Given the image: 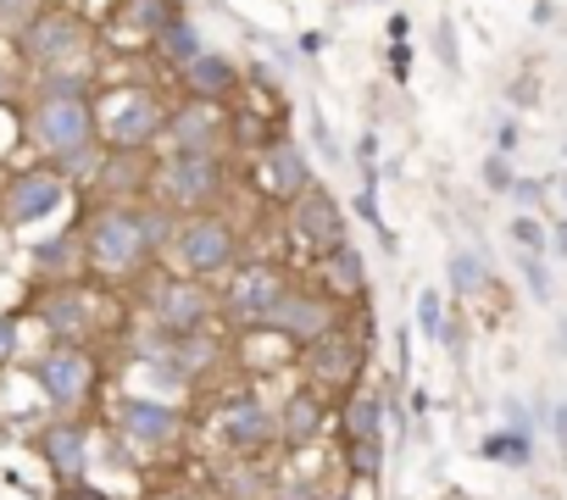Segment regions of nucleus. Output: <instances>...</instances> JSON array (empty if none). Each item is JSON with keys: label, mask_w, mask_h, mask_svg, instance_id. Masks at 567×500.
Here are the masks:
<instances>
[{"label": "nucleus", "mask_w": 567, "mask_h": 500, "mask_svg": "<svg viewBox=\"0 0 567 500\" xmlns=\"http://www.w3.org/2000/svg\"><path fill=\"white\" fill-rule=\"evenodd\" d=\"M384 439H346V450H340V467H346V478H373L379 483V472H384Z\"/></svg>", "instance_id": "obj_30"}, {"label": "nucleus", "mask_w": 567, "mask_h": 500, "mask_svg": "<svg viewBox=\"0 0 567 500\" xmlns=\"http://www.w3.org/2000/svg\"><path fill=\"white\" fill-rule=\"evenodd\" d=\"M234 189H239L234 156H156V173H151V200L173 206L178 217L228 211Z\"/></svg>", "instance_id": "obj_6"}, {"label": "nucleus", "mask_w": 567, "mask_h": 500, "mask_svg": "<svg viewBox=\"0 0 567 500\" xmlns=\"http://www.w3.org/2000/svg\"><path fill=\"white\" fill-rule=\"evenodd\" d=\"M495 150H501V156H512V150H517V123H512V117L495 128Z\"/></svg>", "instance_id": "obj_44"}, {"label": "nucleus", "mask_w": 567, "mask_h": 500, "mask_svg": "<svg viewBox=\"0 0 567 500\" xmlns=\"http://www.w3.org/2000/svg\"><path fill=\"white\" fill-rule=\"evenodd\" d=\"M140 228H145V239H151V250H156V262H162L167 244H173V233H178V211L145 195V200H140Z\"/></svg>", "instance_id": "obj_29"}, {"label": "nucleus", "mask_w": 567, "mask_h": 500, "mask_svg": "<svg viewBox=\"0 0 567 500\" xmlns=\"http://www.w3.org/2000/svg\"><path fill=\"white\" fill-rule=\"evenodd\" d=\"M173 84H178V95H184V101L234 106V101H239V90H245V67H239L234 56H223V51H200L184 73H173Z\"/></svg>", "instance_id": "obj_22"}, {"label": "nucleus", "mask_w": 567, "mask_h": 500, "mask_svg": "<svg viewBox=\"0 0 567 500\" xmlns=\"http://www.w3.org/2000/svg\"><path fill=\"white\" fill-rule=\"evenodd\" d=\"M417 329L429 340H440V329H445V295L440 290H417Z\"/></svg>", "instance_id": "obj_32"}, {"label": "nucleus", "mask_w": 567, "mask_h": 500, "mask_svg": "<svg viewBox=\"0 0 567 500\" xmlns=\"http://www.w3.org/2000/svg\"><path fill=\"white\" fill-rule=\"evenodd\" d=\"M29 378H34L40 400H45L56 417H79V412H90V400L101 395L106 362L95 356V345H56V340H45V351L34 356Z\"/></svg>", "instance_id": "obj_9"}, {"label": "nucleus", "mask_w": 567, "mask_h": 500, "mask_svg": "<svg viewBox=\"0 0 567 500\" xmlns=\"http://www.w3.org/2000/svg\"><path fill=\"white\" fill-rule=\"evenodd\" d=\"M545 195L556 200V211L567 217V173H556V178H545Z\"/></svg>", "instance_id": "obj_45"}, {"label": "nucleus", "mask_w": 567, "mask_h": 500, "mask_svg": "<svg viewBox=\"0 0 567 500\" xmlns=\"http://www.w3.org/2000/svg\"><path fill=\"white\" fill-rule=\"evenodd\" d=\"M550 250H556V257H561V262H567V217H561V222H556V228H550Z\"/></svg>", "instance_id": "obj_48"}, {"label": "nucleus", "mask_w": 567, "mask_h": 500, "mask_svg": "<svg viewBox=\"0 0 567 500\" xmlns=\"http://www.w3.org/2000/svg\"><path fill=\"white\" fill-rule=\"evenodd\" d=\"M200 423H206L212 445L228 450V456H267V450H278V406L261 389H250V384L212 395Z\"/></svg>", "instance_id": "obj_10"}, {"label": "nucleus", "mask_w": 567, "mask_h": 500, "mask_svg": "<svg viewBox=\"0 0 567 500\" xmlns=\"http://www.w3.org/2000/svg\"><path fill=\"white\" fill-rule=\"evenodd\" d=\"M384 34H390V45H406V34H412V18H406V12H395V18L384 23Z\"/></svg>", "instance_id": "obj_43"}, {"label": "nucleus", "mask_w": 567, "mask_h": 500, "mask_svg": "<svg viewBox=\"0 0 567 500\" xmlns=\"http://www.w3.org/2000/svg\"><path fill=\"white\" fill-rule=\"evenodd\" d=\"M528 95H539V79H517L512 84V101H528Z\"/></svg>", "instance_id": "obj_49"}, {"label": "nucleus", "mask_w": 567, "mask_h": 500, "mask_svg": "<svg viewBox=\"0 0 567 500\" xmlns=\"http://www.w3.org/2000/svg\"><path fill=\"white\" fill-rule=\"evenodd\" d=\"M284 233H290V244L301 250L307 262L329 257L334 244L351 239V222H346V206L329 184H312L307 195H296L290 206H284Z\"/></svg>", "instance_id": "obj_16"}, {"label": "nucleus", "mask_w": 567, "mask_h": 500, "mask_svg": "<svg viewBox=\"0 0 567 500\" xmlns=\"http://www.w3.org/2000/svg\"><path fill=\"white\" fill-rule=\"evenodd\" d=\"M434 45H440V62L456 73L462 62H456V29H451V18H440V34H434Z\"/></svg>", "instance_id": "obj_41"}, {"label": "nucleus", "mask_w": 567, "mask_h": 500, "mask_svg": "<svg viewBox=\"0 0 567 500\" xmlns=\"http://www.w3.org/2000/svg\"><path fill=\"white\" fill-rule=\"evenodd\" d=\"M290 268L278 262H239L223 284H217V306H223V334H256L267 329L272 306L284 301V290H290Z\"/></svg>", "instance_id": "obj_11"}, {"label": "nucleus", "mask_w": 567, "mask_h": 500, "mask_svg": "<svg viewBox=\"0 0 567 500\" xmlns=\"http://www.w3.org/2000/svg\"><path fill=\"white\" fill-rule=\"evenodd\" d=\"M550 434H556V445L567 450V400H561V406L550 412Z\"/></svg>", "instance_id": "obj_47"}, {"label": "nucleus", "mask_w": 567, "mask_h": 500, "mask_svg": "<svg viewBox=\"0 0 567 500\" xmlns=\"http://www.w3.org/2000/svg\"><path fill=\"white\" fill-rule=\"evenodd\" d=\"M200 51H206V45H200V29H195L184 12H178L173 23H162V34L151 40V56H156L167 73H184V67H189Z\"/></svg>", "instance_id": "obj_26"}, {"label": "nucleus", "mask_w": 567, "mask_h": 500, "mask_svg": "<svg viewBox=\"0 0 567 500\" xmlns=\"http://www.w3.org/2000/svg\"><path fill=\"white\" fill-rule=\"evenodd\" d=\"M329 417H334V400L318 395L312 384H296L278 400V450H312L329 434Z\"/></svg>", "instance_id": "obj_20"}, {"label": "nucleus", "mask_w": 567, "mask_h": 500, "mask_svg": "<svg viewBox=\"0 0 567 500\" xmlns=\"http://www.w3.org/2000/svg\"><path fill=\"white\" fill-rule=\"evenodd\" d=\"M12 51H18V67H29V73L95 67V29L79 7H40L12 34Z\"/></svg>", "instance_id": "obj_5"}, {"label": "nucleus", "mask_w": 567, "mask_h": 500, "mask_svg": "<svg viewBox=\"0 0 567 500\" xmlns=\"http://www.w3.org/2000/svg\"><path fill=\"white\" fill-rule=\"evenodd\" d=\"M478 456H484V461H501V467H528V461H534V439H523V434H512V428H495V434L478 439Z\"/></svg>", "instance_id": "obj_28"}, {"label": "nucleus", "mask_w": 567, "mask_h": 500, "mask_svg": "<svg viewBox=\"0 0 567 500\" xmlns=\"http://www.w3.org/2000/svg\"><path fill=\"white\" fill-rule=\"evenodd\" d=\"M312 139H318V156H323V162H346V150L334 145V134H329V123H323L318 106H312Z\"/></svg>", "instance_id": "obj_38"}, {"label": "nucleus", "mask_w": 567, "mask_h": 500, "mask_svg": "<svg viewBox=\"0 0 567 500\" xmlns=\"http://www.w3.org/2000/svg\"><path fill=\"white\" fill-rule=\"evenodd\" d=\"M68 200H73V184L51 162H29V167L0 178V217H7L12 233L51 222L56 211H68Z\"/></svg>", "instance_id": "obj_14"}, {"label": "nucleus", "mask_w": 567, "mask_h": 500, "mask_svg": "<svg viewBox=\"0 0 567 500\" xmlns=\"http://www.w3.org/2000/svg\"><path fill=\"white\" fill-rule=\"evenodd\" d=\"M23 145L40 162H62L95 139V95H29L23 101Z\"/></svg>", "instance_id": "obj_8"}, {"label": "nucleus", "mask_w": 567, "mask_h": 500, "mask_svg": "<svg viewBox=\"0 0 567 500\" xmlns=\"http://www.w3.org/2000/svg\"><path fill=\"white\" fill-rule=\"evenodd\" d=\"M151 173H156V150H106L95 178H90V195L95 200H117V206H134L151 195Z\"/></svg>", "instance_id": "obj_21"}, {"label": "nucleus", "mask_w": 567, "mask_h": 500, "mask_svg": "<svg viewBox=\"0 0 567 500\" xmlns=\"http://www.w3.org/2000/svg\"><path fill=\"white\" fill-rule=\"evenodd\" d=\"M384 428H390L384 423V389L362 384L340 400V434L346 439H384Z\"/></svg>", "instance_id": "obj_25"}, {"label": "nucleus", "mask_w": 567, "mask_h": 500, "mask_svg": "<svg viewBox=\"0 0 567 500\" xmlns=\"http://www.w3.org/2000/svg\"><path fill=\"white\" fill-rule=\"evenodd\" d=\"M512 206L517 211H534V206H545V178H512Z\"/></svg>", "instance_id": "obj_36"}, {"label": "nucleus", "mask_w": 567, "mask_h": 500, "mask_svg": "<svg viewBox=\"0 0 567 500\" xmlns=\"http://www.w3.org/2000/svg\"><path fill=\"white\" fill-rule=\"evenodd\" d=\"M245 184L256 189V200H261V206L284 211L296 195H307V189L318 184V173H312V156H307L290 134H272V139H267V145L250 156Z\"/></svg>", "instance_id": "obj_15"}, {"label": "nucleus", "mask_w": 567, "mask_h": 500, "mask_svg": "<svg viewBox=\"0 0 567 500\" xmlns=\"http://www.w3.org/2000/svg\"><path fill=\"white\" fill-rule=\"evenodd\" d=\"M561 156H567V145H561Z\"/></svg>", "instance_id": "obj_53"}, {"label": "nucleus", "mask_w": 567, "mask_h": 500, "mask_svg": "<svg viewBox=\"0 0 567 500\" xmlns=\"http://www.w3.org/2000/svg\"><path fill=\"white\" fill-rule=\"evenodd\" d=\"M7 250H12V228H7V217H0V262H7Z\"/></svg>", "instance_id": "obj_50"}, {"label": "nucleus", "mask_w": 567, "mask_h": 500, "mask_svg": "<svg viewBox=\"0 0 567 500\" xmlns=\"http://www.w3.org/2000/svg\"><path fill=\"white\" fill-rule=\"evenodd\" d=\"M34 450H40V461H45L62 483H73V478H84L90 461H95V428H90L84 417H51V423L34 434Z\"/></svg>", "instance_id": "obj_19"}, {"label": "nucleus", "mask_w": 567, "mask_h": 500, "mask_svg": "<svg viewBox=\"0 0 567 500\" xmlns=\"http://www.w3.org/2000/svg\"><path fill=\"white\" fill-rule=\"evenodd\" d=\"M140 312L151 329L167 334H223V306H217V284L189 279V273H151L140 284Z\"/></svg>", "instance_id": "obj_7"}, {"label": "nucleus", "mask_w": 567, "mask_h": 500, "mask_svg": "<svg viewBox=\"0 0 567 500\" xmlns=\"http://www.w3.org/2000/svg\"><path fill=\"white\" fill-rule=\"evenodd\" d=\"M29 317L56 345H95L112 329H123V301H117V290L90 284V279H79V284H45L29 301Z\"/></svg>", "instance_id": "obj_2"}, {"label": "nucleus", "mask_w": 567, "mask_h": 500, "mask_svg": "<svg viewBox=\"0 0 567 500\" xmlns=\"http://www.w3.org/2000/svg\"><path fill=\"white\" fill-rule=\"evenodd\" d=\"M267 500H329V489L312 483V478H272Z\"/></svg>", "instance_id": "obj_33"}, {"label": "nucleus", "mask_w": 567, "mask_h": 500, "mask_svg": "<svg viewBox=\"0 0 567 500\" xmlns=\"http://www.w3.org/2000/svg\"><path fill=\"white\" fill-rule=\"evenodd\" d=\"M368 356H373V345H368L351 323H340L334 334H323L318 345H307V351L296 356V373H301V384H312L318 395L346 400L351 389H362Z\"/></svg>", "instance_id": "obj_13"}, {"label": "nucleus", "mask_w": 567, "mask_h": 500, "mask_svg": "<svg viewBox=\"0 0 567 500\" xmlns=\"http://www.w3.org/2000/svg\"><path fill=\"white\" fill-rule=\"evenodd\" d=\"M390 79H395V84L412 79V45H390Z\"/></svg>", "instance_id": "obj_42"}, {"label": "nucleus", "mask_w": 567, "mask_h": 500, "mask_svg": "<svg viewBox=\"0 0 567 500\" xmlns=\"http://www.w3.org/2000/svg\"><path fill=\"white\" fill-rule=\"evenodd\" d=\"M173 273H189V279H206V284H223L239 262H245V222L228 217V211H195V217H178V233L167 244Z\"/></svg>", "instance_id": "obj_4"}, {"label": "nucleus", "mask_w": 567, "mask_h": 500, "mask_svg": "<svg viewBox=\"0 0 567 500\" xmlns=\"http://www.w3.org/2000/svg\"><path fill=\"white\" fill-rule=\"evenodd\" d=\"M501 412H506V428H512V434H523V439H534V434H539V417H528V406H523V400H506Z\"/></svg>", "instance_id": "obj_39"}, {"label": "nucleus", "mask_w": 567, "mask_h": 500, "mask_svg": "<svg viewBox=\"0 0 567 500\" xmlns=\"http://www.w3.org/2000/svg\"><path fill=\"white\" fill-rule=\"evenodd\" d=\"M340 323H346V306H334L318 284H301V279H296L290 290H284V301L272 306L267 334L301 356L307 345H318V340H323V334H334Z\"/></svg>", "instance_id": "obj_17"}, {"label": "nucleus", "mask_w": 567, "mask_h": 500, "mask_svg": "<svg viewBox=\"0 0 567 500\" xmlns=\"http://www.w3.org/2000/svg\"><path fill=\"white\" fill-rule=\"evenodd\" d=\"M29 262H34L40 284H79V279H90L79 222L62 228V233H51V239H34V244H29Z\"/></svg>", "instance_id": "obj_24"}, {"label": "nucleus", "mask_w": 567, "mask_h": 500, "mask_svg": "<svg viewBox=\"0 0 567 500\" xmlns=\"http://www.w3.org/2000/svg\"><path fill=\"white\" fill-rule=\"evenodd\" d=\"M18 351H23V323L0 312V367H12V362H18Z\"/></svg>", "instance_id": "obj_37"}, {"label": "nucleus", "mask_w": 567, "mask_h": 500, "mask_svg": "<svg viewBox=\"0 0 567 500\" xmlns=\"http://www.w3.org/2000/svg\"><path fill=\"white\" fill-rule=\"evenodd\" d=\"M517 273H523V284H528L534 301H550V268H545V257H523V250H517Z\"/></svg>", "instance_id": "obj_34"}, {"label": "nucleus", "mask_w": 567, "mask_h": 500, "mask_svg": "<svg viewBox=\"0 0 567 500\" xmlns=\"http://www.w3.org/2000/svg\"><path fill=\"white\" fill-rule=\"evenodd\" d=\"M307 284H318L334 306H346V312H351V306H362V301H368V257L346 239V244H334V250H329V257H318V262H312V279H307Z\"/></svg>", "instance_id": "obj_23"}, {"label": "nucleus", "mask_w": 567, "mask_h": 500, "mask_svg": "<svg viewBox=\"0 0 567 500\" xmlns=\"http://www.w3.org/2000/svg\"><path fill=\"white\" fill-rule=\"evenodd\" d=\"M106 428H112L117 439H128L134 456H140V450L162 456V450H178V445L189 439V412H184L178 400H167V395L134 389V395H117V400H112V423H106Z\"/></svg>", "instance_id": "obj_12"}, {"label": "nucleus", "mask_w": 567, "mask_h": 500, "mask_svg": "<svg viewBox=\"0 0 567 500\" xmlns=\"http://www.w3.org/2000/svg\"><path fill=\"white\" fill-rule=\"evenodd\" d=\"M7 45H12V40H7ZM7 45H0V106H7V101H18V67H12Z\"/></svg>", "instance_id": "obj_40"}, {"label": "nucleus", "mask_w": 567, "mask_h": 500, "mask_svg": "<svg viewBox=\"0 0 567 500\" xmlns=\"http://www.w3.org/2000/svg\"><path fill=\"white\" fill-rule=\"evenodd\" d=\"M445 279H451V295H462V301H473V295H484V290L495 284V279H489V262L478 257V250H451Z\"/></svg>", "instance_id": "obj_27"}, {"label": "nucleus", "mask_w": 567, "mask_h": 500, "mask_svg": "<svg viewBox=\"0 0 567 500\" xmlns=\"http://www.w3.org/2000/svg\"><path fill=\"white\" fill-rule=\"evenodd\" d=\"M296 51H301V56H323V34H318V29H307V34L296 40Z\"/></svg>", "instance_id": "obj_46"}, {"label": "nucleus", "mask_w": 567, "mask_h": 500, "mask_svg": "<svg viewBox=\"0 0 567 500\" xmlns=\"http://www.w3.org/2000/svg\"><path fill=\"white\" fill-rule=\"evenodd\" d=\"M512 244L523 250V257H545L550 233H545V222H539L534 211H517V217H512Z\"/></svg>", "instance_id": "obj_31"}, {"label": "nucleus", "mask_w": 567, "mask_h": 500, "mask_svg": "<svg viewBox=\"0 0 567 500\" xmlns=\"http://www.w3.org/2000/svg\"><path fill=\"white\" fill-rule=\"evenodd\" d=\"M512 178H517V173H512V156L489 150V156H484V189H489V195H506Z\"/></svg>", "instance_id": "obj_35"}, {"label": "nucleus", "mask_w": 567, "mask_h": 500, "mask_svg": "<svg viewBox=\"0 0 567 500\" xmlns=\"http://www.w3.org/2000/svg\"><path fill=\"white\" fill-rule=\"evenodd\" d=\"M156 156H234V134H228V106L212 101H173L167 128L156 139Z\"/></svg>", "instance_id": "obj_18"}, {"label": "nucleus", "mask_w": 567, "mask_h": 500, "mask_svg": "<svg viewBox=\"0 0 567 500\" xmlns=\"http://www.w3.org/2000/svg\"><path fill=\"white\" fill-rule=\"evenodd\" d=\"M79 239H84L90 279L106 284V290H128V284H145L156 273V250L140 228V200L134 206L90 200L84 217H79Z\"/></svg>", "instance_id": "obj_1"}, {"label": "nucleus", "mask_w": 567, "mask_h": 500, "mask_svg": "<svg viewBox=\"0 0 567 500\" xmlns=\"http://www.w3.org/2000/svg\"><path fill=\"white\" fill-rule=\"evenodd\" d=\"M167 112H173V101L145 79L106 84V90H95V139L106 150H156Z\"/></svg>", "instance_id": "obj_3"}, {"label": "nucleus", "mask_w": 567, "mask_h": 500, "mask_svg": "<svg viewBox=\"0 0 567 500\" xmlns=\"http://www.w3.org/2000/svg\"><path fill=\"white\" fill-rule=\"evenodd\" d=\"M45 7H68V0H45Z\"/></svg>", "instance_id": "obj_52"}, {"label": "nucleus", "mask_w": 567, "mask_h": 500, "mask_svg": "<svg viewBox=\"0 0 567 500\" xmlns=\"http://www.w3.org/2000/svg\"><path fill=\"white\" fill-rule=\"evenodd\" d=\"M556 351H561V356H567V323H561V334H556Z\"/></svg>", "instance_id": "obj_51"}]
</instances>
